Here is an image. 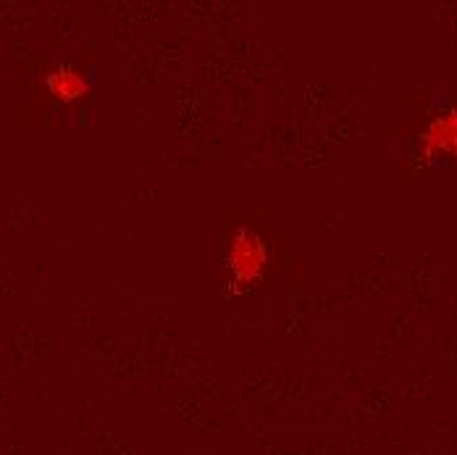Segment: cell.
Instances as JSON below:
<instances>
[{
  "instance_id": "cell-1",
  "label": "cell",
  "mask_w": 457,
  "mask_h": 455,
  "mask_svg": "<svg viewBox=\"0 0 457 455\" xmlns=\"http://www.w3.org/2000/svg\"><path fill=\"white\" fill-rule=\"evenodd\" d=\"M269 266V248L263 237L253 227H237L227 240L224 250V269L234 290L255 287Z\"/></svg>"
},
{
  "instance_id": "cell-2",
  "label": "cell",
  "mask_w": 457,
  "mask_h": 455,
  "mask_svg": "<svg viewBox=\"0 0 457 455\" xmlns=\"http://www.w3.org/2000/svg\"><path fill=\"white\" fill-rule=\"evenodd\" d=\"M418 150L423 158H457V108L436 114L418 137Z\"/></svg>"
},
{
  "instance_id": "cell-3",
  "label": "cell",
  "mask_w": 457,
  "mask_h": 455,
  "mask_svg": "<svg viewBox=\"0 0 457 455\" xmlns=\"http://www.w3.org/2000/svg\"><path fill=\"white\" fill-rule=\"evenodd\" d=\"M46 88L61 103H77V100H82V97L90 95L92 82L85 72L63 63V66H55V69L47 72Z\"/></svg>"
}]
</instances>
